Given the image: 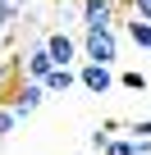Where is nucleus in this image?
<instances>
[{
  "label": "nucleus",
  "mask_w": 151,
  "mask_h": 155,
  "mask_svg": "<svg viewBox=\"0 0 151 155\" xmlns=\"http://www.w3.org/2000/svg\"><path fill=\"white\" fill-rule=\"evenodd\" d=\"M78 55H83V64L115 68V64H119V32H115V28H87V32L78 37Z\"/></svg>",
  "instance_id": "f257e3e1"
},
{
  "label": "nucleus",
  "mask_w": 151,
  "mask_h": 155,
  "mask_svg": "<svg viewBox=\"0 0 151 155\" xmlns=\"http://www.w3.org/2000/svg\"><path fill=\"white\" fill-rule=\"evenodd\" d=\"M41 41H46V55H50L55 68H78V64H83V55H78V37H69L64 28L46 32Z\"/></svg>",
  "instance_id": "f03ea898"
},
{
  "label": "nucleus",
  "mask_w": 151,
  "mask_h": 155,
  "mask_svg": "<svg viewBox=\"0 0 151 155\" xmlns=\"http://www.w3.org/2000/svg\"><path fill=\"white\" fill-rule=\"evenodd\" d=\"M41 101H46V91H41L37 82H19V87L5 96V110H9L14 119H28V114H37V110H41Z\"/></svg>",
  "instance_id": "7ed1b4c3"
},
{
  "label": "nucleus",
  "mask_w": 151,
  "mask_h": 155,
  "mask_svg": "<svg viewBox=\"0 0 151 155\" xmlns=\"http://www.w3.org/2000/svg\"><path fill=\"white\" fill-rule=\"evenodd\" d=\"M78 18H83V32L87 28H115L119 23V0H83Z\"/></svg>",
  "instance_id": "20e7f679"
},
{
  "label": "nucleus",
  "mask_w": 151,
  "mask_h": 155,
  "mask_svg": "<svg viewBox=\"0 0 151 155\" xmlns=\"http://www.w3.org/2000/svg\"><path fill=\"white\" fill-rule=\"evenodd\" d=\"M19 68H23V82H37V87L46 82V73H50L55 64H50V55H46V41H41V37H37V41H32V46L23 50Z\"/></svg>",
  "instance_id": "39448f33"
},
{
  "label": "nucleus",
  "mask_w": 151,
  "mask_h": 155,
  "mask_svg": "<svg viewBox=\"0 0 151 155\" xmlns=\"http://www.w3.org/2000/svg\"><path fill=\"white\" fill-rule=\"evenodd\" d=\"M73 73H78V87H83V91H92V96L115 91V68H101V64H78Z\"/></svg>",
  "instance_id": "423d86ee"
},
{
  "label": "nucleus",
  "mask_w": 151,
  "mask_h": 155,
  "mask_svg": "<svg viewBox=\"0 0 151 155\" xmlns=\"http://www.w3.org/2000/svg\"><path fill=\"white\" fill-rule=\"evenodd\" d=\"M73 87H78V73H73V68H50L46 82H41L46 96H64V91H73Z\"/></svg>",
  "instance_id": "0eeeda50"
},
{
  "label": "nucleus",
  "mask_w": 151,
  "mask_h": 155,
  "mask_svg": "<svg viewBox=\"0 0 151 155\" xmlns=\"http://www.w3.org/2000/svg\"><path fill=\"white\" fill-rule=\"evenodd\" d=\"M124 32H128V41H133L137 50H151V23H142V18H124Z\"/></svg>",
  "instance_id": "6e6552de"
},
{
  "label": "nucleus",
  "mask_w": 151,
  "mask_h": 155,
  "mask_svg": "<svg viewBox=\"0 0 151 155\" xmlns=\"http://www.w3.org/2000/svg\"><path fill=\"white\" fill-rule=\"evenodd\" d=\"M115 87H124V91H146V73H137V68H124V73L115 78Z\"/></svg>",
  "instance_id": "1a4fd4ad"
},
{
  "label": "nucleus",
  "mask_w": 151,
  "mask_h": 155,
  "mask_svg": "<svg viewBox=\"0 0 151 155\" xmlns=\"http://www.w3.org/2000/svg\"><path fill=\"white\" fill-rule=\"evenodd\" d=\"M124 132H128V141H151V119H133Z\"/></svg>",
  "instance_id": "9d476101"
},
{
  "label": "nucleus",
  "mask_w": 151,
  "mask_h": 155,
  "mask_svg": "<svg viewBox=\"0 0 151 155\" xmlns=\"http://www.w3.org/2000/svg\"><path fill=\"white\" fill-rule=\"evenodd\" d=\"M128 18H142V23H151V0H128Z\"/></svg>",
  "instance_id": "9b49d317"
},
{
  "label": "nucleus",
  "mask_w": 151,
  "mask_h": 155,
  "mask_svg": "<svg viewBox=\"0 0 151 155\" xmlns=\"http://www.w3.org/2000/svg\"><path fill=\"white\" fill-rule=\"evenodd\" d=\"M101 155H133V141H128V137H110V146H105Z\"/></svg>",
  "instance_id": "f8f14e48"
},
{
  "label": "nucleus",
  "mask_w": 151,
  "mask_h": 155,
  "mask_svg": "<svg viewBox=\"0 0 151 155\" xmlns=\"http://www.w3.org/2000/svg\"><path fill=\"white\" fill-rule=\"evenodd\" d=\"M14 123H19V119H14L5 105H0V137H9V132H14Z\"/></svg>",
  "instance_id": "ddd939ff"
},
{
  "label": "nucleus",
  "mask_w": 151,
  "mask_h": 155,
  "mask_svg": "<svg viewBox=\"0 0 151 155\" xmlns=\"http://www.w3.org/2000/svg\"><path fill=\"white\" fill-rule=\"evenodd\" d=\"M87 141H92V150H105V146H110V132H105V128H96Z\"/></svg>",
  "instance_id": "4468645a"
},
{
  "label": "nucleus",
  "mask_w": 151,
  "mask_h": 155,
  "mask_svg": "<svg viewBox=\"0 0 151 155\" xmlns=\"http://www.w3.org/2000/svg\"><path fill=\"white\" fill-rule=\"evenodd\" d=\"M0 9H23V0H0Z\"/></svg>",
  "instance_id": "2eb2a0df"
}]
</instances>
